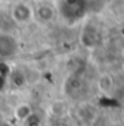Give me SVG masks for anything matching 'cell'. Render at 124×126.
Returning a JSON list of instances; mask_svg holds the SVG:
<instances>
[{
	"label": "cell",
	"instance_id": "6da1fadb",
	"mask_svg": "<svg viewBox=\"0 0 124 126\" xmlns=\"http://www.w3.org/2000/svg\"><path fill=\"white\" fill-rule=\"evenodd\" d=\"M18 43L15 37L7 33H0V56L1 57H9L16 53Z\"/></svg>",
	"mask_w": 124,
	"mask_h": 126
},
{
	"label": "cell",
	"instance_id": "7a4b0ae2",
	"mask_svg": "<svg viewBox=\"0 0 124 126\" xmlns=\"http://www.w3.org/2000/svg\"><path fill=\"white\" fill-rule=\"evenodd\" d=\"M81 5V0H64L61 4V13L65 17H77L80 16Z\"/></svg>",
	"mask_w": 124,
	"mask_h": 126
},
{
	"label": "cell",
	"instance_id": "3957f363",
	"mask_svg": "<svg viewBox=\"0 0 124 126\" xmlns=\"http://www.w3.org/2000/svg\"><path fill=\"white\" fill-rule=\"evenodd\" d=\"M32 16V11L27 4H23V3H19L13 7L12 9V17L16 20L18 23H27Z\"/></svg>",
	"mask_w": 124,
	"mask_h": 126
},
{
	"label": "cell",
	"instance_id": "277c9868",
	"mask_svg": "<svg viewBox=\"0 0 124 126\" xmlns=\"http://www.w3.org/2000/svg\"><path fill=\"white\" fill-rule=\"evenodd\" d=\"M36 16L41 21H50L53 17V9L50 5H46V4L39 5L36 9Z\"/></svg>",
	"mask_w": 124,
	"mask_h": 126
},
{
	"label": "cell",
	"instance_id": "5b68a950",
	"mask_svg": "<svg viewBox=\"0 0 124 126\" xmlns=\"http://www.w3.org/2000/svg\"><path fill=\"white\" fill-rule=\"evenodd\" d=\"M29 115H32V109L28 104H22L15 109V117L20 121H27Z\"/></svg>",
	"mask_w": 124,
	"mask_h": 126
},
{
	"label": "cell",
	"instance_id": "8992f818",
	"mask_svg": "<svg viewBox=\"0 0 124 126\" xmlns=\"http://www.w3.org/2000/svg\"><path fill=\"white\" fill-rule=\"evenodd\" d=\"M98 85H99V89H100L101 92H109L112 89V86H113V80H112V77L109 76V74H103V76L99 78V81H98Z\"/></svg>",
	"mask_w": 124,
	"mask_h": 126
},
{
	"label": "cell",
	"instance_id": "52a82bcc",
	"mask_svg": "<svg viewBox=\"0 0 124 126\" xmlns=\"http://www.w3.org/2000/svg\"><path fill=\"white\" fill-rule=\"evenodd\" d=\"M12 82L16 85V86H22V85L25 82V74H24L22 70H15L12 72Z\"/></svg>",
	"mask_w": 124,
	"mask_h": 126
},
{
	"label": "cell",
	"instance_id": "ba28073f",
	"mask_svg": "<svg viewBox=\"0 0 124 126\" xmlns=\"http://www.w3.org/2000/svg\"><path fill=\"white\" fill-rule=\"evenodd\" d=\"M9 73V66L5 63H0V76L5 77Z\"/></svg>",
	"mask_w": 124,
	"mask_h": 126
},
{
	"label": "cell",
	"instance_id": "9c48e42d",
	"mask_svg": "<svg viewBox=\"0 0 124 126\" xmlns=\"http://www.w3.org/2000/svg\"><path fill=\"white\" fill-rule=\"evenodd\" d=\"M4 85H5V77H3V76H0V90L4 88Z\"/></svg>",
	"mask_w": 124,
	"mask_h": 126
},
{
	"label": "cell",
	"instance_id": "30bf717a",
	"mask_svg": "<svg viewBox=\"0 0 124 126\" xmlns=\"http://www.w3.org/2000/svg\"><path fill=\"white\" fill-rule=\"evenodd\" d=\"M0 126H12V125L8 124V122H1V124H0Z\"/></svg>",
	"mask_w": 124,
	"mask_h": 126
}]
</instances>
